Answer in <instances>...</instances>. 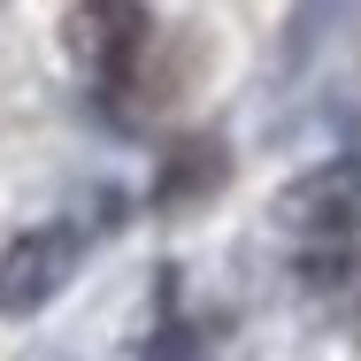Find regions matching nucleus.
<instances>
[{
	"instance_id": "1",
	"label": "nucleus",
	"mask_w": 361,
	"mask_h": 361,
	"mask_svg": "<svg viewBox=\"0 0 361 361\" xmlns=\"http://www.w3.org/2000/svg\"><path fill=\"white\" fill-rule=\"evenodd\" d=\"M70 54L85 62V77H92L100 92L139 85L146 54H154V16H146V0H85L70 16Z\"/></svg>"
},
{
	"instance_id": "2",
	"label": "nucleus",
	"mask_w": 361,
	"mask_h": 361,
	"mask_svg": "<svg viewBox=\"0 0 361 361\" xmlns=\"http://www.w3.org/2000/svg\"><path fill=\"white\" fill-rule=\"evenodd\" d=\"M77 262H85L77 223H31V231H16L0 246V315H39L77 277Z\"/></svg>"
},
{
	"instance_id": "3",
	"label": "nucleus",
	"mask_w": 361,
	"mask_h": 361,
	"mask_svg": "<svg viewBox=\"0 0 361 361\" xmlns=\"http://www.w3.org/2000/svg\"><path fill=\"white\" fill-rule=\"evenodd\" d=\"M285 223L300 231L307 254H315V246H338V238L361 223V169H354V161L307 169V177L285 192Z\"/></svg>"
}]
</instances>
